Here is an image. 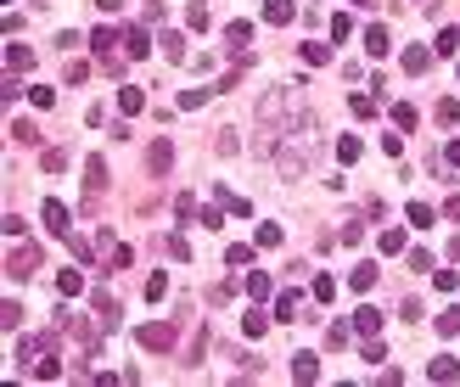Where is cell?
<instances>
[{
  "label": "cell",
  "mask_w": 460,
  "mask_h": 387,
  "mask_svg": "<svg viewBox=\"0 0 460 387\" xmlns=\"http://www.w3.org/2000/svg\"><path fill=\"white\" fill-rule=\"evenodd\" d=\"M45 225H51V236H74V208L51 197V202H45Z\"/></svg>",
  "instance_id": "cell-1"
},
{
  "label": "cell",
  "mask_w": 460,
  "mask_h": 387,
  "mask_svg": "<svg viewBox=\"0 0 460 387\" xmlns=\"http://www.w3.org/2000/svg\"><path fill=\"white\" fill-rule=\"evenodd\" d=\"M90 309H96V325H101V331L118 325V298H113V292H90Z\"/></svg>",
  "instance_id": "cell-2"
},
{
  "label": "cell",
  "mask_w": 460,
  "mask_h": 387,
  "mask_svg": "<svg viewBox=\"0 0 460 387\" xmlns=\"http://www.w3.org/2000/svg\"><path fill=\"white\" fill-rule=\"evenodd\" d=\"M6 270H11V275H34V270H40V247H11Z\"/></svg>",
  "instance_id": "cell-3"
},
{
  "label": "cell",
  "mask_w": 460,
  "mask_h": 387,
  "mask_svg": "<svg viewBox=\"0 0 460 387\" xmlns=\"http://www.w3.org/2000/svg\"><path fill=\"white\" fill-rule=\"evenodd\" d=\"M247 40H253V23H241V17H236V23H225V51H230V57H241V51H247Z\"/></svg>",
  "instance_id": "cell-4"
},
{
  "label": "cell",
  "mask_w": 460,
  "mask_h": 387,
  "mask_svg": "<svg viewBox=\"0 0 460 387\" xmlns=\"http://www.w3.org/2000/svg\"><path fill=\"white\" fill-rule=\"evenodd\" d=\"M387 51H393V40H387V28H382V23H371V28H365V57H371V62H382Z\"/></svg>",
  "instance_id": "cell-5"
},
{
  "label": "cell",
  "mask_w": 460,
  "mask_h": 387,
  "mask_svg": "<svg viewBox=\"0 0 460 387\" xmlns=\"http://www.w3.org/2000/svg\"><path fill=\"white\" fill-rule=\"evenodd\" d=\"M427 376H432V382H460V359L455 354H438V359L427 365Z\"/></svg>",
  "instance_id": "cell-6"
},
{
  "label": "cell",
  "mask_w": 460,
  "mask_h": 387,
  "mask_svg": "<svg viewBox=\"0 0 460 387\" xmlns=\"http://www.w3.org/2000/svg\"><path fill=\"white\" fill-rule=\"evenodd\" d=\"M168 163H174V146L157 135V141H152V152H146V168H152V174H168Z\"/></svg>",
  "instance_id": "cell-7"
},
{
  "label": "cell",
  "mask_w": 460,
  "mask_h": 387,
  "mask_svg": "<svg viewBox=\"0 0 460 387\" xmlns=\"http://www.w3.org/2000/svg\"><path fill=\"white\" fill-rule=\"evenodd\" d=\"M168 342H174V325H141V348H157L163 354Z\"/></svg>",
  "instance_id": "cell-8"
},
{
  "label": "cell",
  "mask_w": 460,
  "mask_h": 387,
  "mask_svg": "<svg viewBox=\"0 0 460 387\" xmlns=\"http://www.w3.org/2000/svg\"><path fill=\"white\" fill-rule=\"evenodd\" d=\"M113 45H124L118 28H96V34H90V51H96V57H113Z\"/></svg>",
  "instance_id": "cell-9"
},
{
  "label": "cell",
  "mask_w": 460,
  "mask_h": 387,
  "mask_svg": "<svg viewBox=\"0 0 460 387\" xmlns=\"http://www.w3.org/2000/svg\"><path fill=\"white\" fill-rule=\"evenodd\" d=\"M146 51H152V34L146 28H130L124 34V57H146Z\"/></svg>",
  "instance_id": "cell-10"
},
{
  "label": "cell",
  "mask_w": 460,
  "mask_h": 387,
  "mask_svg": "<svg viewBox=\"0 0 460 387\" xmlns=\"http://www.w3.org/2000/svg\"><path fill=\"white\" fill-rule=\"evenodd\" d=\"M6 68H11V74H28V68H34V51H28V45H6Z\"/></svg>",
  "instance_id": "cell-11"
},
{
  "label": "cell",
  "mask_w": 460,
  "mask_h": 387,
  "mask_svg": "<svg viewBox=\"0 0 460 387\" xmlns=\"http://www.w3.org/2000/svg\"><path fill=\"white\" fill-rule=\"evenodd\" d=\"M6 135H11L17 146H40V129H34L28 118H11V129H6Z\"/></svg>",
  "instance_id": "cell-12"
},
{
  "label": "cell",
  "mask_w": 460,
  "mask_h": 387,
  "mask_svg": "<svg viewBox=\"0 0 460 387\" xmlns=\"http://www.w3.org/2000/svg\"><path fill=\"white\" fill-rule=\"evenodd\" d=\"M292 17H298V6H292V0H270V6H264V23H275V28H281V23H292Z\"/></svg>",
  "instance_id": "cell-13"
},
{
  "label": "cell",
  "mask_w": 460,
  "mask_h": 387,
  "mask_svg": "<svg viewBox=\"0 0 460 387\" xmlns=\"http://www.w3.org/2000/svg\"><path fill=\"white\" fill-rule=\"evenodd\" d=\"M219 208H230L236 219H247V214H253V202H247V197H236L230 185H219Z\"/></svg>",
  "instance_id": "cell-14"
},
{
  "label": "cell",
  "mask_w": 460,
  "mask_h": 387,
  "mask_svg": "<svg viewBox=\"0 0 460 387\" xmlns=\"http://www.w3.org/2000/svg\"><path fill=\"white\" fill-rule=\"evenodd\" d=\"M298 309H304V298H298V292L287 287V292L275 298V320H298Z\"/></svg>",
  "instance_id": "cell-15"
},
{
  "label": "cell",
  "mask_w": 460,
  "mask_h": 387,
  "mask_svg": "<svg viewBox=\"0 0 460 387\" xmlns=\"http://www.w3.org/2000/svg\"><path fill=\"white\" fill-rule=\"evenodd\" d=\"M292 376H298V382H320V359H314V354H298V359H292Z\"/></svg>",
  "instance_id": "cell-16"
},
{
  "label": "cell",
  "mask_w": 460,
  "mask_h": 387,
  "mask_svg": "<svg viewBox=\"0 0 460 387\" xmlns=\"http://www.w3.org/2000/svg\"><path fill=\"white\" fill-rule=\"evenodd\" d=\"M157 45H163V57H168V62H180V57H185V40H180L174 28H163V34H157Z\"/></svg>",
  "instance_id": "cell-17"
},
{
  "label": "cell",
  "mask_w": 460,
  "mask_h": 387,
  "mask_svg": "<svg viewBox=\"0 0 460 387\" xmlns=\"http://www.w3.org/2000/svg\"><path fill=\"white\" fill-rule=\"evenodd\" d=\"M118 107H124V112H141V107H146V90H141V84H124V90H118Z\"/></svg>",
  "instance_id": "cell-18"
},
{
  "label": "cell",
  "mask_w": 460,
  "mask_h": 387,
  "mask_svg": "<svg viewBox=\"0 0 460 387\" xmlns=\"http://www.w3.org/2000/svg\"><path fill=\"white\" fill-rule=\"evenodd\" d=\"M84 185H90V197L107 185V163H101V157H90V163H84Z\"/></svg>",
  "instance_id": "cell-19"
},
{
  "label": "cell",
  "mask_w": 460,
  "mask_h": 387,
  "mask_svg": "<svg viewBox=\"0 0 460 387\" xmlns=\"http://www.w3.org/2000/svg\"><path fill=\"white\" fill-rule=\"evenodd\" d=\"M197 214H202V208H197V197H191V191H180V197H174V219H180V225H191Z\"/></svg>",
  "instance_id": "cell-20"
},
{
  "label": "cell",
  "mask_w": 460,
  "mask_h": 387,
  "mask_svg": "<svg viewBox=\"0 0 460 387\" xmlns=\"http://www.w3.org/2000/svg\"><path fill=\"white\" fill-rule=\"evenodd\" d=\"M34 376H40V382H57V376H62V359H57V354H40V359H34Z\"/></svg>",
  "instance_id": "cell-21"
},
{
  "label": "cell",
  "mask_w": 460,
  "mask_h": 387,
  "mask_svg": "<svg viewBox=\"0 0 460 387\" xmlns=\"http://www.w3.org/2000/svg\"><path fill=\"white\" fill-rule=\"evenodd\" d=\"M354 331H365V337H376V331H382V314H376L371 304H365V309L354 314Z\"/></svg>",
  "instance_id": "cell-22"
},
{
  "label": "cell",
  "mask_w": 460,
  "mask_h": 387,
  "mask_svg": "<svg viewBox=\"0 0 460 387\" xmlns=\"http://www.w3.org/2000/svg\"><path fill=\"white\" fill-rule=\"evenodd\" d=\"M460 51V28H444L438 40H432V57H455Z\"/></svg>",
  "instance_id": "cell-23"
},
{
  "label": "cell",
  "mask_w": 460,
  "mask_h": 387,
  "mask_svg": "<svg viewBox=\"0 0 460 387\" xmlns=\"http://www.w3.org/2000/svg\"><path fill=\"white\" fill-rule=\"evenodd\" d=\"M404 68H410V74H427V68H432V51L410 45V51H404Z\"/></svg>",
  "instance_id": "cell-24"
},
{
  "label": "cell",
  "mask_w": 460,
  "mask_h": 387,
  "mask_svg": "<svg viewBox=\"0 0 460 387\" xmlns=\"http://www.w3.org/2000/svg\"><path fill=\"white\" fill-rule=\"evenodd\" d=\"M348 287H354V292H371V287H376V264H360V270L348 275Z\"/></svg>",
  "instance_id": "cell-25"
},
{
  "label": "cell",
  "mask_w": 460,
  "mask_h": 387,
  "mask_svg": "<svg viewBox=\"0 0 460 387\" xmlns=\"http://www.w3.org/2000/svg\"><path fill=\"white\" fill-rule=\"evenodd\" d=\"M432 325H438V337H460V309H444Z\"/></svg>",
  "instance_id": "cell-26"
},
{
  "label": "cell",
  "mask_w": 460,
  "mask_h": 387,
  "mask_svg": "<svg viewBox=\"0 0 460 387\" xmlns=\"http://www.w3.org/2000/svg\"><path fill=\"white\" fill-rule=\"evenodd\" d=\"M393 124H398V129H415V124H421V112H415L410 101H398V107H393Z\"/></svg>",
  "instance_id": "cell-27"
},
{
  "label": "cell",
  "mask_w": 460,
  "mask_h": 387,
  "mask_svg": "<svg viewBox=\"0 0 460 387\" xmlns=\"http://www.w3.org/2000/svg\"><path fill=\"white\" fill-rule=\"evenodd\" d=\"M225 264H230V270H247V264H253V247H247V241H236V247L225 253Z\"/></svg>",
  "instance_id": "cell-28"
},
{
  "label": "cell",
  "mask_w": 460,
  "mask_h": 387,
  "mask_svg": "<svg viewBox=\"0 0 460 387\" xmlns=\"http://www.w3.org/2000/svg\"><path fill=\"white\" fill-rule=\"evenodd\" d=\"M57 292H62V298H79V292H84V281H79L74 270H62V275H57Z\"/></svg>",
  "instance_id": "cell-29"
},
{
  "label": "cell",
  "mask_w": 460,
  "mask_h": 387,
  "mask_svg": "<svg viewBox=\"0 0 460 387\" xmlns=\"http://www.w3.org/2000/svg\"><path fill=\"white\" fill-rule=\"evenodd\" d=\"M28 101H34V107H57V90H51V84H28Z\"/></svg>",
  "instance_id": "cell-30"
},
{
  "label": "cell",
  "mask_w": 460,
  "mask_h": 387,
  "mask_svg": "<svg viewBox=\"0 0 460 387\" xmlns=\"http://www.w3.org/2000/svg\"><path fill=\"white\" fill-rule=\"evenodd\" d=\"M348 107H354V118H371V112H376V96L360 90V96H348Z\"/></svg>",
  "instance_id": "cell-31"
},
{
  "label": "cell",
  "mask_w": 460,
  "mask_h": 387,
  "mask_svg": "<svg viewBox=\"0 0 460 387\" xmlns=\"http://www.w3.org/2000/svg\"><path fill=\"white\" fill-rule=\"evenodd\" d=\"M247 292H253V298H270V275H264V270H247Z\"/></svg>",
  "instance_id": "cell-32"
},
{
  "label": "cell",
  "mask_w": 460,
  "mask_h": 387,
  "mask_svg": "<svg viewBox=\"0 0 460 387\" xmlns=\"http://www.w3.org/2000/svg\"><path fill=\"white\" fill-rule=\"evenodd\" d=\"M264 325H270V320H264L258 309H247V314H241V331H247V337H264Z\"/></svg>",
  "instance_id": "cell-33"
},
{
  "label": "cell",
  "mask_w": 460,
  "mask_h": 387,
  "mask_svg": "<svg viewBox=\"0 0 460 387\" xmlns=\"http://www.w3.org/2000/svg\"><path fill=\"white\" fill-rule=\"evenodd\" d=\"M432 118H438V124L449 129V124H455V118H460V101H455V96H449V101H438V112H432Z\"/></svg>",
  "instance_id": "cell-34"
},
{
  "label": "cell",
  "mask_w": 460,
  "mask_h": 387,
  "mask_svg": "<svg viewBox=\"0 0 460 387\" xmlns=\"http://www.w3.org/2000/svg\"><path fill=\"white\" fill-rule=\"evenodd\" d=\"M185 23H191V28H208V6L191 0V6H185Z\"/></svg>",
  "instance_id": "cell-35"
},
{
  "label": "cell",
  "mask_w": 460,
  "mask_h": 387,
  "mask_svg": "<svg viewBox=\"0 0 460 387\" xmlns=\"http://www.w3.org/2000/svg\"><path fill=\"white\" fill-rule=\"evenodd\" d=\"M432 219H438V214H432V208H427V202H410V225H421V231H427V225H432Z\"/></svg>",
  "instance_id": "cell-36"
},
{
  "label": "cell",
  "mask_w": 460,
  "mask_h": 387,
  "mask_svg": "<svg viewBox=\"0 0 460 387\" xmlns=\"http://www.w3.org/2000/svg\"><path fill=\"white\" fill-rule=\"evenodd\" d=\"M314 298L331 304V298H337V281H331V275H314Z\"/></svg>",
  "instance_id": "cell-37"
},
{
  "label": "cell",
  "mask_w": 460,
  "mask_h": 387,
  "mask_svg": "<svg viewBox=\"0 0 460 387\" xmlns=\"http://www.w3.org/2000/svg\"><path fill=\"white\" fill-rule=\"evenodd\" d=\"M17 354H23V359H40V354H45V337H23Z\"/></svg>",
  "instance_id": "cell-38"
},
{
  "label": "cell",
  "mask_w": 460,
  "mask_h": 387,
  "mask_svg": "<svg viewBox=\"0 0 460 387\" xmlns=\"http://www.w3.org/2000/svg\"><path fill=\"white\" fill-rule=\"evenodd\" d=\"M432 287H438V292H455L460 275H455V270H432Z\"/></svg>",
  "instance_id": "cell-39"
},
{
  "label": "cell",
  "mask_w": 460,
  "mask_h": 387,
  "mask_svg": "<svg viewBox=\"0 0 460 387\" xmlns=\"http://www.w3.org/2000/svg\"><path fill=\"white\" fill-rule=\"evenodd\" d=\"M40 168H45V174H62V168H68V152H45V157H40Z\"/></svg>",
  "instance_id": "cell-40"
},
{
  "label": "cell",
  "mask_w": 460,
  "mask_h": 387,
  "mask_svg": "<svg viewBox=\"0 0 460 387\" xmlns=\"http://www.w3.org/2000/svg\"><path fill=\"white\" fill-rule=\"evenodd\" d=\"M17 320H23V309H17V298H6V309H0V325H6V331H17Z\"/></svg>",
  "instance_id": "cell-41"
},
{
  "label": "cell",
  "mask_w": 460,
  "mask_h": 387,
  "mask_svg": "<svg viewBox=\"0 0 460 387\" xmlns=\"http://www.w3.org/2000/svg\"><path fill=\"white\" fill-rule=\"evenodd\" d=\"M197 225H202V231H219V225H225V214H219V208H202V214H197Z\"/></svg>",
  "instance_id": "cell-42"
},
{
  "label": "cell",
  "mask_w": 460,
  "mask_h": 387,
  "mask_svg": "<svg viewBox=\"0 0 460 387\" xmlns=\"http://www.w3.org/2000/svg\"><path fill=\"white\" fill-rule=\"evenodd\" d=\"M168 253H174L180 264H191V241H185V236H168Z\"/></svg>",
  "instance_id": "cell-43"
},
{
  "label": "cell",
  "mask_w": 460,
  "mask_h": 387,
  "mask_svg": "<svg viewBox=\"0 0 460 387\" xmlns=\"http://www.w3.org/2000/svg\"><path fill=\"white\" fill-rule=\"evenodd\" d=\"M326 57H331V51H326V45H320V40H309V45H304V62H314V68H320V62H326Z\"/></svg>",
  "instance_id": "cell-44"
},
{
  "label": "cell",
  "mask_w": 460,
  "mask_h": 387,
  "mask_svg": "<svg viewBox=\"0 0 460 387\" xmlns=\"http://www.w3.org/2000/svg\"><path fill=\"white\" fill-rule=\"evenodd\" d=\"M337 157H343V163H354V157H360V141H354V135H343V141H337Z\"/></svg>",
  "instance_id": "cell-45"
},
{
  "label": "cell",
  "mask_w": 460,
  "mask_h": 387,
  "mask_svg": "<svg viewBox=\"0 0 460 387\" xmlns=\"http://www.w3.org/2000/svg\"><path fill=\"white\" fill-rule=\"evenodd\" d=\"M258 247H281V225H258Z\"/></svg>",
  "instance_id": "cell-46"
},
{
  "label": "cell",
  "mask_w": 460,
  "mask_h": 387,
  "mask_svg": "<svg viewBox=\"0 0 460 387\" xmlns=\"http://www.w3.org/2000/svg\"><path fill=\"white\" fill-rule=\"evenodd\" d=\"M360 236H365V231H360V219H348V225H343V231H337V241H348V247H354V241H360Z\"/></svg>",
  "instance_id": "cell-47"
},
{
  "label": "cell",
  "mask_w": 460,
  "mask_h": 387,
  "mask_svg": "<svg viewBox=\"0 0 460 387\" xmlns=\"http://www.w3.org/2000/svg\"><path fill=\"white\" fill-rule=\"evenodd\" d=\"M404 247V231H382V253H398Z\"/></svg>",
  "instance_id": "cell-48"
},
{
  "label": "cell",
  "mask_w": 460,
  "mask_h": 387,
  "mask_svg": "<svg viewBox=\"0 0 460 387\" xmlns=\"http://www.w3.org/2000/svg\"><path fill=\"white\" fill-rule=\"evenodd\" d=\"M96 6H101L107 17H118V11H124V0H96Z\"/></svg>",
  "instance_id": "cell-49"
},
{
  "label": "cell",
  "mask_w": 460,
  "mask_h": 387,
  "mask_svg": "<svg viewBox=\"0 0 460 387\" xmlns=\"http://www.w3.org/2000/svg\"><path fill=\"white\" fill-rule=\"evenodd\" d=\"M449 163H455V168H460V141H449Z\"/></svg>",
  "instance_id": "cell-50"
},
{
  "label": "cell",
  "mask_w": 460,
  "mask_h": 387,
  "mask_svg": "<svg viewBox=\"0 0 460 387\" xmlns=\"http://www.w3.org/2000/svg\"><path fill=\"white\" fill-rule=\"evenodd\" d=\"M449 258H455V264H460V236H455V241H449Z\"/></svg>",
  "instance_id": "cell-51"
}]
</instances>
